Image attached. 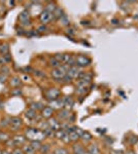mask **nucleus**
Returning a JSON list of instances; mask_svg holds the SVG:
<instances>
[{
    "label": "nucleus",
    "instance_id": "f257e3e1",
    "mask_svg": "<svg viewBox=\"0 0 138 154\" xmlns=\"http://www.w3.org/2000/svg\"><path fill=\"white\" fill-rule=\"evenodd\" d=\"M45 134L42 130L40 128H27L26 130V139L27 140L32 141H41L43 139H45Z\"/></svg>",
    "mask_w": 138,
    "mask_h": 154
},
{
    "label": "nucleus",
    "instance_id": "f03ea898",
    "mask_svg": "<svg viewBox=\"0 0 138 154\" xmlns=\"http://www.w3.org/2000/svg\"><path fill=\"white\" fill-rule=\"evenodd\" d=\"M68 69L69 68H68L67 65L60 66V67L56 68V69H53V71H52V76H53V78L57 79V80L62 79L66 74H67Z\"/></svg>",
    "mask_w": 138,
    "mask_h": 154
},
{
    "label": "nucleus",
    "instance_id": "7ed1b4c3",
    "mask_svg": "<svg viewBox=\"0 0 138 154\" xmlns=\"http://www.w3.org/2000/svg\"><path fill=\"white\" fill-rule=\"evenodd\" d=\"M60 95H61V91L58 88H56V87L49 88L45 91V97H47V99H49L50 101H56V100H58Z\"/></svg>",
    "mask_w": 138,
    "mask_h": 154
},
{
    "label": "nucleus",
    "instance_id": "20e7f679",
    "mask_svg": "<svg viewBox=\"0 0 138 154\" xmlns=\"http://www.w3.org/2000/svg\"><path fill=\"white\" fill-rule=\"evenodd\" d=\"M22 124H23V120L21 119L20 117H18V116L10 118L9 128H12V130H19V128L22 126Z\"/></svg>",
    "mask_w": 138,
    "mask_h": 154
},
{
    "label": "nucleus",
    "instance_id": "39448f33",
    "mask_svg": "<svg viewBox=\"0 0 138 154\" xmlns=\"http://www.w3.org/2000/svg\"><path fill=\"white\" fill-rule=\"evenodd\" d=\"M91 64V59L88 58L87 56H77L76 57V65L79 67H86V66H89Z\"/></svg>",
    "mask_w": 138,
    "mask_h": 154
},
{
    "label": "nucleus",
    "instance_id": "423d86ee",
    "mask_svg": "<svg viewBox=\"0 0 138 154\" xmlns=\"http://www.w3.org/2000/svg\"><path fill=\"white\" fill-rule=\"evenodd\" d=\"M26 140H27L26 137H24V136H16V137H14L12 140H9V142L12 143V147H19V146L24 145Z\"/></svg>",
    "mask_w": 138,
    "mask_h": 154
},
{
    "label": "nucleus",
    "instance_id": "0eeeda50",
    "mask_svg": "<svg viewBox=\"0 0 138 154\" xmlns=\"http://www.w3.org/2000/svg\"><path fill=\"white\" fill-rule=\"evenodd\" d=\"M53 16H54V14H52V12H50V11H47V10H43L42 12H41V14H40V22L42 23L43 25H45V24H47L49 22H51V20L53 19Z\"/></svg>",
    "mask_w": 138,
    "mask_h": 154
},
{
    "label": "nucleus",
    "instance_id": "6e6552de",
    "mask_svg": "<svg viewBox=\"0 0 138 154\" xmlns=\"http://www.w3.org/2000/svg\"><path fill=\"white\" fill-rule=\"evenodd\" d=\"M30 14H29V11L28 10H23L20 14V21L24 26H29L31 24L30 23Z\"/></svg>",
    "mask_w": 138,
    "mask_h": 154
},
{
    "label": "nucleus",
    "instance_id": "1a4fd4ad",
    "mask_svg": "<svg viewBox=\"0 0 138 154\" xmlns=\"http://www.w3.org/2000/svg\"><path fill=\"white\" fill-rule=\"evenodd\" d=\"M81 71L79 70V68L77 66H74V67H70L67 71V75L71 78H78L79 75H80Z\"/></svg>",
    "mask_w": 138,
    "mask_h": 154
},
{
    "label": "nucleus",
    "instance_id": "9d476101",
    "mask_svg": "<svg viewBox=\"0 0 138 154\" xmlns=\"http://www.w3.org/2000/svg\"><path fill=\"white\" fill-rule=\"evenodd\" d=\"M47 123H49L50 128L53 130L54 132H57V130H59L62 128V124L60 123V121H58L57 119H51Z\"/></svg>",
    "mask_w": 138,
    "mask_h": 154
},
{
    "label": "nucleus",
    "instance_id": "9b49d317",
    "mask_svg": "<svg viewBox=\"0 0 138 154\" xmlns=\"http://www.w3.org/2000/svg\"><path fill=\"white\" fill-rule=\"evenodd\" d=\"M54 114V108L52 107H45L41 112V116L45 118H51Z\"/></svg>",
    "mask_w": 138,
    "mask_h": 154
},
{
    "label": "nucleus",
    "instance_id": "f8f14e48",
    "mask_svg": "<svg viewBox=\"0 0 138 154\" xmlns=\"http://www.w3.org/2000/svg\"><path fill=\"white\" fill-rule=\"evenodd\" d=\"M70 115L71 113L68 109H62L61 111L59 112V114H58V117L62 120H65V119H68V118L70 117Z\"/></svg>",
    "mask_w": 138,
    "mask_h": 154
},
{
    "label": "nucleus",
    "instance_id": "ddd939ff",
    "mask_svg": "<svg viewBox=\"0 0 138 154\" xmlns=\"http://www.w3.org/2000/svg\"><path fill=\"white\" fill-rule=\"evenodd\" d=\"M62 101H63L64 107H66V108L72 107L73 104H74V100L72 99V97H69V96H67V97H64L63 99H62Z\"/></svg>",
    "mask_w": 138,
    "mask_h": 154
},
{
    "label": "nucleus",
    "instance_id": "4468645a",
    "mask_svg": "<svg viewBox=\"0 0 138 154\" xmlns=\"http://www.w3.org/2000/svg\"><path fill=\"white\" fill-rule=\"evenodd\" d=\"M73 149V152L74 154H85L86 153V150L80 144H74L72 147Z\"/></svg>",
    "mask_w": 138,
    "mask_h": 154
},
{
    "label": "nucleus",
    "instance_id": "2eb2a0df",
    "mask_svg": "<svg viewBox=\"0 0 138 154\" xmlns=\"http://www.w3.org/2000/svg\"><path fill=\"white\" fill-rule=\"evenodd\" d=\"M37 111H35V110H33V109H28L26 111V117L27 118H29V119H31V120H33V119H35V118L37 117V113H36Z\"/></svg>",
    "mask_w": 138,
    "mask_h": 154
},
{
    "label": "nucleus",
    "instance_id": "dca6fc26",
    "mask_svg": "<svg viewBox=\"0 0 138 154\" xmlns=\"http://www.w3.org/2000/svg\"><path fill=\"white\" fill-rule=\"evenodd\" d=\"M88 152L90 154H100V150H99V148H98L97 145L93 144V145H91V146H89Z\"/></svg>",
    "mask_w": 138,
    "mask_h": 154
},
{
    "label": "nucleus",
    "instance_id": "f3484780",
    "mask_svg": "<svg viewBox=\"0 0 138 154\" xmlns=\"http://www.w3.org/2000/svg\"><path fill=\"white\" fill-rule=\"evenodd\" d=\"M9 53V47H8V44L7 43H4V44L0 45V53L3 56H6L8 55Z\"/></svg>",
    "mask_w": 138,
    "mask_h": 154
},
{
    "label": "nucleus",
    "instance_id": "a211bd4d",
    "mask_svg": "<svg viewBox=\"0 0 138 154\" xmlns=\"http://www.w3.org/2000/svg\"><path fill=\"white\" fill-rule=\"evenodd\" d=\"M21 83H22V80H21V78H19V77H14V78L12 79V81H10V85L14 87L20 86Z\"/></svg>",
    "mask_w": 138,
    "mask_h": 154
},
{
    "label": "nucleus",
    "instance_id": "6ab92c4d",
    "mask_svg": "<svg viewBox=\"0 0 138 154\" xmlns=\"http://www.w3.org/2000/svg\"><path fill=\"white\" fill-rule=\"evenodd\" d=\"M30 108L31 109H33V110H35V111H38V110H42L43 108V105L41 103H39V102H37V103H32L31 104V106H30Z\"/></svg>",
    "mask_w": 138,
    "mask_h": 154
},
{
    "label": "nucleus",
    "instance_id": "aec40b11",
    "mask_svg": "<svg viewBox=\"0 0 138 154\" xmlns=\"http://www.w3.org/2000/svg\"><path fill=\"white\" fill-rule=\"evenodd\" d=\"M50 66H51V67H53L54 69H56V68H58V67H60V66H61V63H60L59 61H57L55 58H52V59L50 60Z\"/></svg>",
    "mask_w": 138,
    "mask_h": 154
},
{
    "label": "nucleus",
    "instance_id": "412c9836",
    "mask_svg": "<svg viewBox=\"0 0 138 154\" xmlns=\"http://www.w3.org/2000/svg\"><path fill=\"white\" fill-rule=\"evenodd\" d=\"M80 138L83 139V141H85V142H90V141L92 140V135L90 134L89 132H83Z\"/></svg>",
    "mask_w": 138,
    "mask_h": 154
},
{
    "label": "nucleus",
    "instance_id": "4be33fe9",
    "mask_svg": "<svg viewBox=\"0 0 138 154\" xmlns=\"http://www.w3.org/2000/svg\"><path fill=\"white\" fill-rule=\"evenodd\" d=\"M23 151H24L25 154H34L35 153V150L32 148L31 145H27V146H24L23 148Z\"/></svg>",
    "mask_w": 138,
    "mask_h": 154
},
{
    "label": "nucleus",
    "instance_id": "5701e85b",
    "mask_svg": "<svg viewBox=\"0 0 138 154\" xmlns=\"http://www.w3.org/2000/svg\"><path fill=\"white\" fill-rule=\"evenodd\" d=\"M76 91L78 95H85L88 91V86H76Z\"/></svg>",
    "mask_w": 138,
    "mask_h": 154
},
{
    "label": "nucleus",
    "instance_id": "b1692460",
    "mask_svg": "<svg viewBox=\"0 0 138 154\" xmlns=\"http://www.w3.org/2000/svg\"><path fill=\"white\" fill-rule=\"evenodd\" d=\"M30 145H31V146H32V148L34 149L35 151L39 150V149H40V147H41V143H40V141H32Z\"/></svg>",
    "mask_w": 138,
    "mask_h": 154
},
{
    "label": "nucleus",
    "instance_id": "393cba45",
    "mask_svg": "<svg viewBox=\"0 0 138 154\" xmlns=\"http://www.w3.org/2000/svg\"><path fill=\"white\" fill-rule=\"evenodd\" d=\"M9 72H10V69L7 67V66L4 65L3 67H1V70H0V73H1V74H3V75H5V76H7L8 74H9Z\"/></svg>",
    "mask_w": 138,
    "mask_h": 154
},
{
    "label": "nucleus",
    "instance_id": "a878e982",
    "mask_svg": "<svg viewBox=\"0 0 138 154\" xmlns=\"http://www.w3.org/2000/svg\"><path fill=\"white\" fill-rule=\"evenodd\" d=\"M9 123H10V118H4V119H2L0 126L1 128H6V126H9Z\"/></svg>",
    "mask_w": 138,
    "mask_h": 154
},
{
    "label": "nucleus",
    "instance_id": "bb28decb",
    "mask_svg": "<svg viewBox=\"0 0 138 154\" xmlns=\"http://www.w3.org/2000/svg\"><path fill=\"white\" fill-rule=\"evenodd\" d=\"M0 141L7 142V141H9V136L6 133H0Z\"/></svg>",
    "mask_w": 138,
    "mask_h": 154
},
{
    "label": "nucleus",
    "instance_id": "cd10ccee",
    "mask_svg": "<svg viewBox=\"0 0 138 154\" xmlns=\"http://www.w3.org/2000/svg\"><path fill=\"white\" fill-rule=\"evenodd\" d=\"M56 9H57V7H56L55 3H50L49 5H47V9H45V10H47V11L54 14V11H55Z\"/></svg>",
    "mask_w": 138,
    "mask_h": 154
},
{
    "label": "nucleus",
    "instance_id": "c85d7f7f",
    "mask_svg": "<svg viewBox=\"0 0 138 154\" xmlns=\"http://www.w3.org/2000/svg\"><path fill=\"white\" fill-rule=\"evenodd\" d=\"M39 150L41 151V153L42 154H47L50 150V146L49 145H41V147H40Z\"/></svg>",
    "mask_w": 138,
    "mask_h": 154
},
{
    "label": "nucleus",
    "instance_id": "c756f323",
    "mask_svg": "<svg viewBox=\"0 0 138 154\" xmlns=\"http://www.w3.org/2000/svg\"><path fill=\"white\" fill-rule=\"evenodd\" d=\"M63 14V11H62V10L60 9V8H57V9H56L55 11H54L53 14L56 16V18H60V19H61L62 16H64V14Z\"/></svg>",
    "mask_w": 138,
    "mask_h": 154
},
{
    "label": "nucleus",
    "instance_id": "7c9ffc66",
    "mask_svg": "<svg viewBox=\"0 0 138 154\" xmlns=\"http://www.w3.org/2000/svg\"><path fill=\"white\" fill-rule=\"evenodd\" d=\"M54 154H67V150L64 148H58L55 150Z\"/></svg>",
    "mask_w": 138,
    "mask_h": 154
},
{
    "label": "nucleus",
    "instance_id": "2f4dec72",
    "mask_svg": "<svg viewBox=\"0 0 138 154\" xmlns=\"http://www.w3.org/2000/svg\"><path fill=\"white\" fill-rule=\"evenodd\" d=\"M71 80H72V78H71V77H69V76L67 75V74H66V75L61 79V81H62L63 83H70Z\"/></svg>",
    "mask_w": 138,
    "mask_h": 154
},
{
    "label": "nucleus",
    "instance_id": "473e14b6",
    "mask_svg": "<svg viewBox=\"0 0 138 154\" xmlns=\"http://www.w3.org/2000/svg\"><path fill=\"white\" fill-rule=\"evenodd\" d=\"M12 93L14 96H20V95H22V91H21L20 88H14V91H12Z\"/></svg>",
    "mask_w": 138,
    "mask_h": 154
},
{
    "label": "nucleus",
    "instance_id": "72a5a7b5",
    "mask_svg": "<svg viewBox=\"0 0 138 154\" xmlns=\"http://www.w3.org/2000/svg\"><path fill=\"white\" fill-rule=\"evenodd\" d=\"M12 154H25L23 149H20V148H16L14 151H12Z\"/></svg>",
    "mask_w": 138,
    "mask_h": 154
},
{
    "label": "nucleus",
    "instance_id": "f704fd0d",
    "mask_svg": "<svg viewBox=\"0 0 138 154\" xmlns=\"http://www.w3.org/2000/svg\"><path fill=\"white\" fill-rule=\"evenodd\" d=\"M61 21L63 22V23H62L63 25H68V23H69V21L67 20L66 16H62V18H61Z\"/></svg>",
    "mask_w": 138,
    "mask_h": 154
},
{
    "label": "nucleus",
    "instance_id": "c9c22d12",
    "mask_svg": "<svg viewBox=\"0 0 138 154\" xmlns=\"http://www.w3.org/2000/svg\"><path fill=\"white\" fill-rule=\"evenodd\" d=\"M5 80H6V76H5V75H3V74L0 73V82L4 83V82H5Z\"/></svg>",
    "mask_w": 138,
    "mask_h": 154
},
{
    "label": "nucleus",
    "instance_id": "e433bc0d",
    "mask_svg": "<svg viewBox=\"0 0 138 154\" xmlns=\"http://www.w3.org/2000/svg\"><path fill=\"white\" fill-rule=\"evenodd\" d=\"M1 154H12V152H9V151H7V150H3L1 152Z\"/></svg>",
    "mask_w": 138,
    "mask_h": 154
},
{
    "label": "nucleus",
    "instance_id": "4c0bfd02",
    "mask_svg": "<svg viewBox=\"0 0 138 154\" xmlns=\"http://www.w3.org/2000/svg\"><path fill=\"white\" fill-rule=\"evenodd\" d=\"M38 30L40 31V32H43V30L45 31V30H47V28H45V27H40V28H39Z\"/></svg>",
    "mask_w": 138,
    "mask_h": 154
},
{
    "label": "nucleus",
    "instance_id": "58836bf2",
    "mask_svg": "<svg viewBox=\"0 0 138 154\" xmlns=\"http://www.w3.org/2000/svg\"><path fill=\"white\" fill-rule=\"evenodd\" d=\"M127 154H135L134 152H129V153H127Z\"/></svg>",
    "mask_w": 138,
    "mask_h": 154
},
{
    "label": "nucleus",
    "instance_id": "ea45409f",
    "mask_svg": "<svg viewBox=\"0 0 138 154\" xmlns=\"http://www.w3.org/2000/svg\"><path fill=\"white\" fill-rule=\"evenodd\" d=\"M85 154H90V153H89V152H86Z\"/></svg>",
    "mask_w": 138,
    "mask_h": 154
},
{
    "label": "nucleus",
    "instance_id": "a19ab883",
    "mask_svg": "<svg viewBox=\"0 0 138 154\" xmlns=\"http://www.w3.org/2000/svg\"><path fill=\"white\" fill-rule=\"evenodd\" d=\"M0 154H1V153H0Z\"/></svg>",
    "mask_w": 138,
    "mask_h": 154
}]
</instances>
